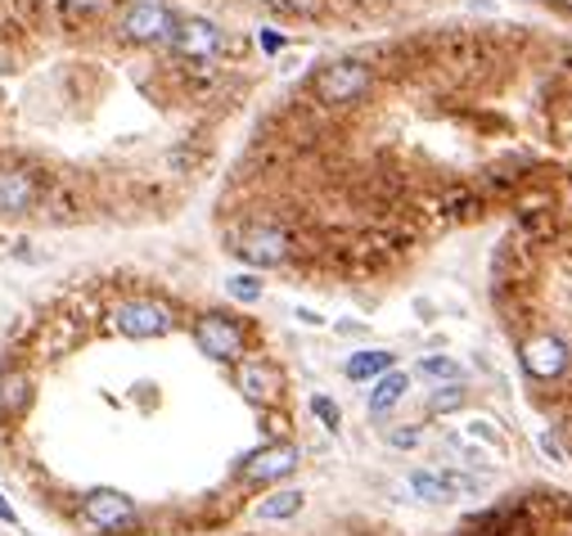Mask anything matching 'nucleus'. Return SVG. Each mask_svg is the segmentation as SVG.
Segmentation results:
<instances>
[{
	"label": "nucleus",
	"mask_w": 572,
	"mask_h": 536,
	"mask_svg": "<svg viewBox=\"0 0 572 536\" xmlns=\"http://www.w3.org/2000/svg\"><path fill=\"white\" fill-rule=\"evenodd\" d=\"M81 527L90 532H105V536H118V532H131L140 523V510L127 492H113V486H95V492L81 496V510H77Z\"/></svg>",
	"instance_id": "f257e3e1"
},
{
	"label": "nucleus",
	"mask_w": 572,
	"mask_h": 536,
	"mask_svg": "<svg viewBox=\"0 0 572 536\" xmlns=\"http://www.w3.org/2000/svg\"><path fill=\"white\" fill-rule=\"evenodd\" d=\"M118 32L127 45H167L176 32V14L163 6V0H135V6L122 10Z\"/></svg>",
	"instance_id": "f03ea898"
},
{
	"label": "nucleus",
	"mask_w": 572,
	"mask_h": 536,
	"mask_svg": "<svg viewBox=\"0 0 572 536\" xmlns=\"http://www.w3.org/2000/svg\"><path fill=\"white\" fill-rule=\"evenodd\" d=\"M113 329H118L122 338L145 343V338L172 333V329H176V316H172V307L158 303V298H127V303H118V311H113Z\"/></svg>",
	"instance_id": "7ed1b4c3"
},
{
	"label": "nucleus",
	"mask_w": 572,
	"mask_h": 536,
	"mask_svg": "<svg viewBox=\"0 0 572 536\" xmlns=\"http://www.w3.org/2000/svg\"><path fill=\"white\" fill-rule=\"evenodd\" d=\"M195 343L208 361H221V365H240L244 361V329L234 325L230 316L221 311H208L195 320Z\"/></svg>",
	"instance_id": "20e7f679"
},
{
	"label": "nucleus",
	"mask_w": 572,
	"mask_h": 536,
	"mask_svg": "<svg viewBox=\"0 0 572 536\" xmlns=\"http://www.w3.org/2000/svg\"><path fill=\"white\" fill-rule=\"evenodd\" d=\"M370 68L356 59H339L316 73V100L320 105H356L361 95H370Z\"/></svg>",
	"instance_id": "39448f33"
},
{
	"label": "nucleus",
	"mask_w": 572,
	"mask_h": 536,
	"mask_svg": "<svg viewBox=\"0 0 572 536\" xmlns=\"http://www.w3.org/2000/svg\"><path fill=\"white\" fill-rule=\"evenodd\" d=\"M167 45L180 59H217L221 55V28L208 23V19H176V32H172Z\"/></svg>",
	"instance_id": "423d86ee"
},
{
	"label": "nucleus",
	"mask_w": 572,
	"mask_h": 536,
	"mask_svg": "<svg viewBox=\"0 0 572 536\" xmlns=\"http://www.w3.org/2000/svg\"><path fill=\"white\" fill-rule=\"evenodd\" d=\"M41 204V176L28 167H0V217H23Z\"/></svg>",
	"instance_id": "0eeeda50"
},
{
	"label": "nucleus",
	"mask_w": 572,
	"mask_h": 536,
	"mask_svg": "<svg viewBox=\"0 0 572 536\" xmlns=\"http://www.w3.org/2000/svg\"><path fill=\"white\" fill-rule=\"evenodd\" d=\"M32 393H36V379L23 365H0V424H19L32 411Z\"/></svg>",
	"instance_id": "6e6552de"
},
{
	"label": "nucleus",
	"mask_w": 572,
	"mask_h": 536,
	"mask_svg": "<svg viewBox=\"0 0 572 536\" xmlns=\"http://www.w3.org/2000/svg\"><path fill=\"white\" fill-rule=\"evenodd\" d=\"M298 469V447H289V442H271V447H262V451H253L249 460H244V478L249 482H279V478H289Z\"/></svg>",
	"instance_id": "1a4fd4ad"
},
{
	"label": "nucleus",
	"mask_w": 572,
	"mask_h": 536,
	"mask_svg": "<svg viewBox=\"0 0 572 536\" xmlns=\"http://www.w3.org/2000/svg\"><path fill=\"white\" fill-rule=\"evenodd\" d=\"M234 253H240L249 266H279L284 258H289V234L284 230H249Z\"/></svg>",
	"instance_id": "9d476101"
},
{
	"label": "nucleus",
	"mask_w": 572,
	"mask_h": 536,
	"mask_svg": "<svg viewBox=\"0 0 572 536\" xmlns=\"http://www.w3.org/2000/svg\"><path fill=\"white\" fill-rule=\"evenodd\" d=\"M563 365H568V348L559 338H532V343L522 348V370L532 379H559Z\"/></svg>",
	"instance_id": "9b49d317"
},
{
	"label": "nucleus",
	"mask_w": 572,
	"mask_h": 536,
	"mask_svg": "<svg viewBox=\"0 0 572 536\" xmlns=\"http://www.w3.org/2000/svg\"><path fill=\"white\" fill-rule=\"evenodd\" d=\"M234 383H240V393H244L253 406H266V402L279 393V374H275L266 361H240V374H234Z\"/></svg>",
	"instance_id": "f8f14e48"
},
{
	"label": "nucleus",
	"mask_w": 572,
	"mask_h": 536,
	"mask_svg": "<svg viewBox=\"0 0 572 536\" xmlns=\"http://www.w3.org/2000/svg\"><path fill=\"white\" fill-rule=\"evenodd\" d=\"M464 478H451V473H428V469H419V473H410V492L419 496V501H428V505H442V501H451L455 492H464Z\"/></svg>",
	"instance_id": "ddd939ff"
},
{
	"label": "nucleus",
	"mask_w": 572,
	"mask_h": 536,
	"mask_svg": "<svg viewBox=\"0 0 572 536\" xmlns=\"http://www.w3.org/2000/svg\"><path fill=\"white\" fill-rule=\"evenodd\" d=\"M406 387H410V379H406L402 370L378 374V379H374V387H370V397H365V411H370V415H388V411L406 397Z\"/></svg>",
	"instance_id": "4468645a"
},
{
	"label": "nucleus",
	"mask_w": 572,
	"mask_h": 536,
	"mask_svg": "<svg viewBox=\"0 0 572 536\" xmlns=\"http://www.w3.org/2000/svg\"><path fill=\"white\" fill-rule=\"evenodd\" d=\"M302 505H307V496L298 492V486H279V492L257 501V518L262 523H284V518H294Z\"/></svg>",
	"instance_id": "2eb2a0df"
},
{
	"label": "nucleus",
	"mask_w": 572,
	"mask_h": 536,
	"mask_svg": "<svg viewBox=\"0 0 572 536\" xmlns=\"http://www.w3.org/2000/svg\"><path fill=\"white\" fill-rule=\"evenodd\" d=\"M393 352H384V348H365V352H356V357H348V365H343V374L352 379V383H365V379H378V374H388L393 370Z\"/></svg>",
	"instance_id": "dca6fc26"
},
{
	"label": "nucleus",
	"mask_w": 572,
	"mask_h": 536,
	"mask_svg": "<svg viewBox=\"0 0 572 536\" xmlns=\"http://www.w3.org/2000/svg\"><path fill=\"white\" fill-rule=\"evenodd\" d=\"M464 402H469L464 383H447V387H438V393L428 397V411H433V415H447V411H460Z\"/></svg>",
	"instance_id": "f3484780"
},
{
	"label": "nucleus",
	"mask_w": 572,
	"mask_h": 536,
	"mask_svg": "<svg viewBox=\"0 0 572 536\" xmlns=\"http://www.w3.org/2000/svg\"><path fill=\"white\" fill-rule=\"evenodd\" d=\"M419 374H424V379H447V383H460V379H464V370H460L451 357H424V361H419Z\"/></svg>",
	"instance_id": "a211bd4d"
},
{
	"label": "nucleus",
	"mask_w": 572,
	"mask_h": 536,
	"mask_svg": "<svg viewBox=\"0 0 572 536\" xmlns=\"http://www.w3.org/2000/svg\"><path fill=\"white\" fill-rule=\"evenodd\" d=\"M226 294H230L234 303H257V298H262V280H257V275H230V280H226Z\"/></svg>",
	"instance_id": "6ab92c4d"
},
{
	"label": "nucleus",
	"mask_w": 572,
	"mask_h": 536,
	"mask_svg": "<svg viewBox=\"0 0 572 536\" xmlns=\"http://www.w3.org/2000/svg\"><path fill=\"white\" fill-rule=\"evenodd\" d=\"M262 6H271L275 14H298V19L320 14V0H262Z\"/></svg>",
	"instance_id": "aec40b11"
},
{
	"label": "nucleus",
	"mask_w": 572,
	"mask_h": 536,
	"mask_svg": "<svg viewBox=\"0 0 572 536\" xmlns=\"http://www.w3.org/2000/svg\"><path fill=\"white\" fill-rule=\"evenodd\" d=\"M419 437H424V433L406 424V428H393V433H388V447H397V451H410V447H419Z\"/></svg>",
	"instance_id": "412c9836"
},
{
	"label": "nucleus",
	"mask_w": 572,
	"mask_h": 536,
	"mask_svg": "<svg viewBox=\"0 0 572 536\" xmlns=\"http://www.w3.org/2000/svg\"><path fill=\"white\" fill-rule=\"evenodd\" d=\"M311 411L320 415V424H324V428H339V406H333L329 397H311Z\"/></svg>",
	"instance_id": "4be33fe9"
},
{
	"label": "nucleus",
	"mask_w": 572,
	"mask_h": 536,
	"mask_svg": "<svg viewBox=\"0 0 572 536\" xmlns=\"http://www.w3.org/2000/svg\"><path fill=\"white\" fill-rule=\"evenodd\" d=\"M105 6H109V0H64V10H73V14H95Z\"/></svg>",
	"instance_id": "5701e85b"
},
{
	"label": "nucleus",
	"mask_w": 572,
	"mask_h": 536,
	"mask_svg": "<svg viewBox=\"0 0 572 536\" xmlns=\"http://www.w3.org/2000/svg\"><path fill=\"white\" fill-rule=\"evenodd\" d=\"M262 51H266V55H279V51H284V36H275V32H262Z\"/></svg>",
	"instance_id": "b1692460"
},
{
	"label": "nucleus",
	"mask_w": 572,
	"mask_h": 536,
	"mask_svg": "<svg viewBox=\"0 0 572 536\" xmlns=\"http://www.w3.org/2000/svg\"><path fill=\"white\" fill-rule=\"evenodd\" d=\"M0 523H10V527L19 523V514H14V505H10L6 496H0Z\"/></svg>",
	"instance_id": "393cba45"
},
{
	"label": "nucleus",
	"mask_w": 572,
	"mask_h": 536,
	"mask_svg": "<svg viewBox=\"0 0 572 536\" xmlns=\"http://www.w3.org/2000/svg\"><path fill=\"white\" fill-rule=\"evenodd\" d=\"M541 451H546V456H550V460H563V456H559V447H554V442H550V433H541Z\"/></svg>",
	"instance_id": "a878e982"
},
{
	"label": "nucleus",
	"mask_w": 572,
	"mask_h": 536,
	"mask_svg": "<svg viewBox=\"0 0 572 536\" xmlns=\"http://www.w3.org/2000/svg\"><path fill=\"white\" fill-rule=\"evenodd\" d=\"M554 6H559V10H572V0H554Z\"/></svg>",
	"instance_id": "bb28decb"
}]
</instances>
